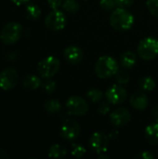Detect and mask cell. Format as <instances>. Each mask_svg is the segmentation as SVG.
<instances>
[{"label": "cell", "mask_w": 158, "mask_h": 159, "mask_svg": "<svg viewBox=\"0 0 158 159\" xmlns=\"http://www.w3.org/2000/svg\"><path fill=\"white\" fill-rule=\"evenodd\" d=\"M135 19L134 16L126 8L117 7L110 16L111 26L119 32H125L132 28Z\"/></svg>", "instance_id": "1"}, {"label": "cell", "mask_w": 158, "mask_h": 159, "mask_svg": "<svg viewBox=\"0 0 158 159\" xmlns=\"http://www.w3.org/2000/svg\"><path fill=\"white\" fill-rule=\"evenodd\" d=\"M119 65L118 62L111 56H102L100 57L94 66V70L98 77L102 79L109 78L115 75L118 71Z\"/></svg>", "instance_id": "2"}, {"label": "cell", "mask_w": 158, "mask_h": 159, "mask_svg": "<svg viewBox=\"0 0 158 159\" xmlns=\"http://www.w3.org/2000/svg\"><path fill=\"white\" fill-rule=\"evenodd\" d=\"M138 55L145 61L154 60L158 55V40L154 37L142 39L137 48Z\"/></svg>", "instance_id": "3"}, {"label": "cell", "mask_w": 158, "mask_h": 159, "mask_svg": "<svg viewBox=\"0 0 158 159\" xmlns=\"http://www.w3.org/2000/svg\"><path fill=\"white\" fill-rule=\"evenodd\" d=\"M61 68V62L58 58L48 56L38 62L37 72L43 78H50L54 76Z\"/></svg>", "instance_id": "4"}, {"label": "cell", "mask_w": 158, "mask_h": 159, "mask_svg": "<svg viewBox=\"0 0 158 159\" xmlns=\"http://www.w3.org/2000/svg\"><path fill=\"white\" fill-rule=\"evenodd\" d=\"M22 27L20 23L12 21L7 23L0 32V39L6 45H12L16 43L21 36Z\"/></svg>", "instance_id": "5"}, {"label": "cell", "mask_w": 158, "mask_h": 159, "mask_svg": "<svg viewBox=\"0 0 158 159\" xmlns=\"http://www.w3.org/2000/svg\"><path fill=\"white\" fill-rule=\"evenodd\" d=\"M66 110L71 116H85L88 111V103L80 96H71L66 102Z\"/></svg>", "instance_id": "6"}, {"label": "cell", "mask_w": 158, "mask_h": 159, "mask_svg": "<svg viewBox=\"0 0 158 159\" xmlns=\"http://www.w3.org/2000/svg\"><path fill=\"white\" fill-rule=\"evenodd\" d=\"M45 25L50 31H61L66 25V17L62 11L53 9L47 15Z\"/></svg>", "instance_id": "7"}, {"label": "cell", "mask_w": 158, "mask_h": 159, "mask_svg": "<svg viewBox=\"0 0 158 159\" xmlns=\"http://www.w3.org/2000/svg\"><path fill=\"white\" fill-rule=\"evenodd\" d=\"M81 129L77 121L74 119H66L60 130V136L65 141H74L80 135Z\"/></svg>", "instance_id": "8"}, {"label": "cell", "mask_w": 158, "mask_h": 159, "mask_svg": "<svg viewBox=\"0 0 158 159\" xmlns=\"http://www.w3.org/2000/svg\"><path fill=\"white\" fill-rule=\"evenodd\" d=\"M105 97L109 103L113 105H119L126 102L128 92L125 88L120 86V84L113 85L106 90Z\"/></svg>", "instance_id": "9"}, {"label": "cell", "mask_w": 158, "mask_h": 159, "mask_svg": "<svg viewBox=\"0 0 158 159\" xmlns=\"http://www.w3.org/2000/svg\"><path fill=\"white\" fill-rule=\"evenodd\" d=\"M19 82V73L14 68L4 69L0 73V89L7 91L14 89Z\"/></svg>", "instance_id": "10"}, {"label": "cell", "mask_w": 158, "mask_h": 159, "mask_svg": "<svg viewBox=\"0 0 158 159\" xmlns=\"http://www.w3.org/2000/svg\"><path fill=\"white\" fill-rule=\"evenodd\" d=\"M90 149L96 154L106 153L109 146V138L103 132H94L88 141Z\"/></svg>", "instance_id": "11"}, {"label": "cell", "mask_w": 158, "mask_h": 159, "mask_svg": "<svg viewBox=\"0 0 158 159\" xmlns=\"http://www.w3.org/2000/svg\"><path fill=\"white\" fill-rule=\"evenodd\" d=\"M131 120L130 112L125 107H118L110 115V121L115 127H124Z\"/></svg>", "instance_id": "12"}, {"label": "cell", "mask_w": 158, "mask_h": 159, "mask_svg": "<svg viewBox=\"0 0 158 159\" xmlns=\"http://www.w3.org/2000/svg\"><path fill=\"white\" fill-rule=\"evenodd\" d=\"M64 59L71 64H77L81 62L84 58L83 50L77 46H69L64 49Z\"/></svg>", "instance_id": "13"}, {"label": "cell", "mask_w": 158, "mask_h": 159, "mask_svg": "<svg viewBox=\"0 0 158 159\" xmlns=\"http://www.w3.org/2000/svg\"><path fill=\"white\" fill-rule=\"evenodd\" d=\"M129 102L134 109L138 111H143L149 105V98L144 92L137 91L130 96Z\"/></svg>", "instance_id": "14"}, {"label": "cell", "mask_w": 158, "mask_h": 159, "mask_svg": "<svg viewBox=\"0 0 158 159\" xmlns=\"http://www.w3.org/2000/svg\"><path fill=\"white\" fill-rule=\"evenodd\" d=\"M144 137L151 145H158V122L153 123L146 127L144 131Z\"/></svg>", "instance_id": "15"}, {"label": "cell", "mask_w": 158, "mask_h": 159, "mask_svg": "<svg viewBox=\"0 0 158 159\" xmlns=\"http://www.w3.org/2000/svg\"><path fill=\"white\" fill-rule=\"evenodd\" d=\"M137 61V58L134 52L125 51L120 57V64L124 69H131Z\"/></svg>", "instance_id": "16"}, {"label": "cell", "mask_w": 158, "mask_h": 159, "mask_svg": "<svg viewBox=\"0 0 158 159\" xmlns=\"http://www.w3.org/2000/svg\"><path fill=\"white\" fill-rule=\"evenodd\" d=\"M21 83H22V86L25 89L34 90V89H37L39 87H41L42 81H41V79L37 75H25L23 77Z\"/></svg>", "instance_id": "17"}, {"label": "cell", "mask_w": 158, "mask_h": 159, "mask_svg": "<svg viewBox=\"0 0 158 159\" xmlns=\"http://www.w3.org/2000/svg\"><path fill=\"white\" fill-rule=\"evenodd\" d=\"M47 155L50 158H63L67 155V150L63 145L55 143L49 147Z\"/></svg>", "instance_id": "18"}, {"label": "cell", "mask_w": 158, "mask_h": 159, "mask_svg": "<svg viewBox=\"0 0 158 159\" xmlns=\"http://www.w3.org/2000/svg\"><path fill=\"white\" fill-rule=\"evenodd\" d=\"M139 88L142 91H153L156 89V81L151 76H142L138 81Z\"/></svg>", "instance_id": "19"}, {"label": "cell", "mask_w": 158, "mask_h": 159, "mask_svg": "<svg viewBox=\"0 0 158 159\" xmlns=\"http://www.w3.org/2000/svg\"><path fill=\"white\" fill-rule=\"evenodd\" d=\"M44 110L48 114H57L61 110V103L56 99L47 100L44 103Z\"/></svg>", "instance_id": "20"}, {"label": "cell", "mask_w": 158, "mask_h": 159, "mask_svg": "<svg viewBox=\"0 0 158 159\" xmlns=\"http://www.w3.org/2000/svg\"><path fill=\"white\" fill-rule=\"evenodd\" d=\"M26 16L28 19L36 20L41 17V9L35 4H29L26 7Z\"/></svg>", "instance_id": "21"}, {"label": "cell", "mask_w": 158, "mask_h": 159, "mask_svg": "<svg viewBox=\"0 0 158 159\" xmlns=\"http://www.w3.org/2000/svg\"><path fill=\"white\" fill-rule=\"evenodd\" d=\"M62 8L71 14H75L80 9V5L75 0H65L62 3Z\"/></svg>", "instance_id": "22"}, {"label": "cell", "mask_w": 158, "mask_h": 159, "mask_svg": "<svg viewBox=\"0 0 158 159\" xmlns=\"http://www.w3.org/2000/svg\"><path fill=\"white\" fill-rule=\"evenodd\" d=\"M87 98L94 102V103H97L99 102H101L103 98V93L102 90L98 89H89L88 92H87Z\"/></svg>", "instance_id": "23"}, {"label": "cell", "mask_w": 158, "mask_h": 159, "mask_svg": "<svg viewBox=\"0 0 158 159\" xmlns=\"http://www.w3.org/2000/svg\"><path fill=\"white\" fill-rule=\"evenodd\" d=\"M115 81L120 84V85H125V84H128L130 80V77H129V75L128 72L124 71V70H119L115 73Z\"/></svg>", "instance_id": "24"}, {"label": "cell", "mask_w": 158, "mask_h": 159, "mask_svg": "<svg viewBox=\"0 0 158 159\" xmlns=\"http://www.w3.org/2000/svg\"><path fill=\"white\" fill-rule=\"evenodd\" d=\"M41 88L47 94H52L56 90V82L50 78H45L41 84Z\"/></svg>", "instance_id": "25"}, {"label": "cell", "mask_w": 158, "mask_h": 159, "mask_svg": "<svg viewBox=\"0 0 158 159\" xmlns=\"http://www.w3.org/2000/svg\"><path fill=\"white\" fill-rule=\"evenodd\" d=\"M86 148L84 146H82L79 143H74L72 144V148H71V154L73 157H76V158H80L82 157H84L86 155Z\"/></svg>", "instance_id": "26"}, {"label": "cell", "mask_w": 158, "mask_h": 159, "mask_svg": "<svg viewBox=\"0 0 158 159\" xmlns=\"http://www.w3.org/2000/svg\"><path fill=\"white\" fill-rule=\"evenodd\" d=\"M146 6L150 13L156 18H158V0H147Z\"/></svg>", "instance_id": "27"}, {"label": "cell", "mask_w": 158, "mask_h": 159, "mask_svg": "<svg viewBox=\"0 0 158 159\" xmlns=\"http://www.w3.org/2000/svg\"><path fill=\"white\" fill-rule=\"evenodd\" d=\"M100 7L103 10L110 11L116 7V2H115V0H101Z\"/></svg>", "instance_id": "28"}, {"label": "cell", "mask_w": 158, "mask_h": 159, "mask_svg": "<svg viewBox=\"0 0 158 159\" xmlns=\"http://www.w3.org/2000/svg\"><path fill=\"white\" fill-rule=\"evenodd\" d=\"M98 113L102 116H105L107 114H109L110 112V105L108 102H102L100 103V105L98 106V109H97Z\"/></svg>", "instance_id": "29"}, {"label": "cell", "mask_w": 158, "mask_h": 159, "mask_svg": "<svg viewBox=\"0 0 158 159\" xmlns=\"http://www.w3.org/2000/svg\"><path fill=\"white\" fill-rule=\"evenodd\" d=\"M135 158L137 159H155L156 157L155 155H153L151 152L149 151H142V152H140L139 154H137L135 156Z\"/></svg>", "instance_id": "30"}, {"label": "cell", "mask_w": 158, "mask_h": 159, "mask_svg": "<svg viewBox=\"0 0 158 159\" xmlns=\"http://www.w3.org/2000/svg\"><path fill=\"white\" fill-rule=\"evenodd\" d=\"M135 0H115L116 2V7H123V8H127L133 5Z\"/></svg>", "instance_id": "31"}, {"label": "cell", "mask_w": 158, "mask_h": 159, "mask_svg": "<svg viewBox=\"0 0 158 159\" xmlns=\"http://www.w3.org/2000/svg\"><path fill=\"white\" fill-rule=\"evenodd\" d=\"M47 4L52 10L58 9L62 5V0H47Z\"/></svg>", "instance_id": "32"}, {"label": "cell", "mask_w": 158, "mask_h": 159, "mask_svg": "<svg viewBox=\"0 0 158 159\" xmlns=\"http://www.w3.org/2000/svg\"><path fill=\"white\" fill-rule=\"evenodd\" d=\"M151 115H152V117L153 119L156 121V122H158V105L155 106L151 112Z\"/></svg>", "instance_id": "33"}, {"label": "cell", "mask_w": 158, "mask_h": 159, "mask_svg": "<svg viewBox=\"0 0 158 159\" xmlns=\"http://www.w3.org/2000/svg\"><path fill=\"white\" fill-rule=\"evenodd\" d=\"M8 157H8L7 153L5 150L0 148V159H8Z\"/></svg>", "instance_id": "34"}, {"label": "cell", "mask_w": 158, "mask_h": 159, "mask_svg": "<svg viewBox=\"0 0 158 159\" xmlns=\"http://www.w3.org/2000/svg\"><path fill=\"white\" fill-rule=\"evenodd\" d=\"M15 5H17V6H20V5H22V4H24V3H27L29 0H11Z\"/></svg>", "instance_id": "35"}]
</instances>
